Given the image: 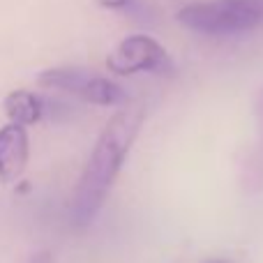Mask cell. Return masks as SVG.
<instances>
[{
    "label": "cell",
    "instance_id": "8992f818",
    "mask_svg": "<svg viewBox=\"0 0 263 263\" xmlns=\"http://www.w3.org/2000/svg\"><path fill=\"white\" fill-rule=\"evenodd\" d=\"M5 114L14 125H35L44 114V104L35 92L28 90H14L5 97Z\"/></svg>",
    "mask_w": 263,
    "mask_h": 263
},
{
    "label": "cell",
    "instance_id": "6da1fadb",
    "mask_svg": "<svg viewBox=\"0 0 263 263\" xmlns=\"http://www.w3.org/2000/svg\"><path fill=\"white\" fill-rule=\"evenodd\" d=\"M145 118V106L141 102L125 104L114 118L106 123L92 148L88 164L83 168L79 185L74 190V199L69 205V217L74 227H88L104 205L120 168H123L132 143L136 141Z\"/></svg>",
    "mask_w": 263,
    "mask_h": 263
},
{
    "label": "cell",
    "instance_id": "7a4b0ae2",
    "mask_svg": "<svg viewBox=\"0 0 263 263\" xmlns=\"http://www.w3.org/2000/svg\"><path fill=\"white\" fill-rule=\"evenodd\" d=\"M178 23L205 37H233L263 23V0H205L178 12Z\"/></svg>",
    "mask_w": 263,
    "mask_h": 263
},
{
    "label": "cell",
    "instance_id": "9c48e42d",
    "mask_svg": "<svg viewBox=\"0 0 263 263\" xmlns=\"http://www.w3.org/2000/svg\"><path fill=\"white\" fill-rule=\"evenodd\" d=\"M256 116H259V125L263 129V90L259 92V97H256Z\"/></svg>",
    "mask_w": 263,
    "mask_h": 263
},
{
    "label": "cell",
    "instance_id": "5b68a950",
    "mask_svg": "<svg viewBox=\"0 0 263 263\" xmlns=\"http://www.w3.org/2000/svg\"><path fill=\"white\" fill-rule=\"evenodd\" d=\"M28 153H30V143H28V132L21 125H5L0 129V180L14 182L21 178L28 164Z\"/></svg>",
    "mask_w": 263,
    "mask_h": 263
},
{
    "label": "cell",
    "instance_id": "277c9868",
    "mask_svg": "<svg viewBox=\"0 0 263 263\" xmlns=\"http://www.w3.org/2000/svg\"><path fill=\"white\" fill-rule=\"evenodd\" d=\"M106 67L120 77H129L136 72L171 74L173 63L168 58V51L157 40L148 35H132L114 49V53L106 58Z\"/></svg>",
    "mask_w": 263,
    "mask_h": 263
},
{
    "label": "cell",
    "instance_id": "52a82bcc",
    "mask_svg": "<svg viewBox=\"0 0 263 263\" xmlns=\"http://www.w3.org/2000/svg\"><path fill=\"white\" fill-rule=\"evenodd\" d=\"M100 7L111 9V12H125L132 14V16H145L148 14V7H145L143 0H95Z\"/></svg>",
    "mask_w": 263,
    "mask_h": 263
},
{
    "label": "cell",
    "instance_id": "3957f363",
    "mask_svg": "<svg viewBox=\"0 0 263 263\" xmlns=\"http://www.w3.org/2000/svg\"><path fill=\"white\" fill-rule=\"evenodd\" d=\"M42 88L49 90H63L88 104L97 106H125L127 104V92L118 83L109 81L104 77L90 74L81 67H53L44 69L37 79Z\"/></svg>",
    "mask_w": 263,
    "mask_h": 263
},
{
    "label": "cell",
    "instance_id": "ba28073f",
    "mask_svg": "<svg viewBox=\"0 0 263 263\" xmlns=\"http://www.w3.org/2000/svg\"><path fill=\"white\" fill-rule=\"evenodd\" d=\"M28 263H53V259H51L49 252H37V254H32L28 259Z\"/></svg>",
    "mask_w": 263,
    "mask_h": 263
}]
</instances>
